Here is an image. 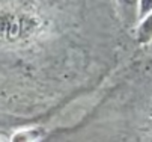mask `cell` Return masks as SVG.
Segmentation results:
<instances>
[{"instance_id":"cell-1","label":"cell","mask_w":152,"mask_h":142,"mask_svg":"<svg viewBox=\"0 0 152 142\" xmlns=\"http://www.w3.org/2000/svg\"><path fill=\"white\" fill-rule=\"evenodd\" d=\"M134 91H124L129 95V100L118 98L113 94L104 98L102 103L118 107V113L115 116H107L94 112L89 119L102 121L94 123L86 119L84 124L88 126H99L108 129H94V127H74L77 130H95V133L107 132L108 138L101 142H152V82H146L142 88H133Z\"/></svg>"},{"instance_id":"cell-2","label":"cell","mask_w":152,"mask_h":142,"mask_svg":"<svg viewBox=\"0 0 152 142\" xmlns=\"http://www.w3.org/2000/svg\"><path fill=\"white\" fill-rule=\"evenodd\" d=\"M42 135H44V130L42 129H27V130H21L18 133H15L11 139V142H36L41 141Z\"/></svg>"},{"instance_id":"cell-3","label":"cell","mask_w":152,"mask_h":142,"mask_svg":"<svg viewBox=\"0 0 152 142\" xmlns=\"http://www.w3.org/2000/svg\"><path fill=\"white\" fill-rule=\"evenodd\" d=\"M152 39V14L145 20L139 27V43L146 44Z\"/></svg>"},{"instance_id":"cell-4","label":"cell","mask_w":152,"mask_h":142,"mask_svg":"<svg viewBox=\"0 0 152 142\" xmlns=\"http://www.w3.org/2000/svg\"><path fill=\"white\" fill-rule=\"evenodd\" d=\"M152 11V0H140V15Z\"/></svg>"},{"instance_id":"cell-5","label":"cell","mask_w":152,"mask_h":142,"mask_svg":"<svg viewBox=\"0 0 152 142\" xmlns=\"http://www.w3.org/2000/svg\"><path fill=\"white\" fill-rule=\"evenodd\" d=\"M136 2H137V0H122V3L126 5V6H131V9L136 6Z\"/></svg>"}]
</instances>
